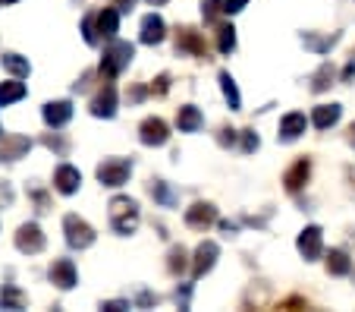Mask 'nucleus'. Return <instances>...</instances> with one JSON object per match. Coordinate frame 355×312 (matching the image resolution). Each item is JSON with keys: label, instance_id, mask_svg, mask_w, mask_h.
<instances>
[{"label": "nucleus", "instance_id": "1", "mask_svg": "<svg viewBox=\"0 0 355 312\" xmlns=\"http://www.w3.org/2000/svg\"><path fill=\"white\" fill-rule=\"evenodd\" d=\"M132 57H135V44H129V41H110L107 48H104V57H101V67H98L101 79L114 82L132 63Z\"/></svg>", "mask_w": 355, "mask_h": 312}, {"label": "nucleus", "instance_id": "2", "mask_svg": "<svg viewBox=\"0 0 355 312\" xmlns=\"http://www.w3.org/2000/svg\"><path fill=\"white\" fill-rule=\"evenodd\" d=\"M110 227L120 237H129L139 227V202L129 196H114L110 199Z\"/></svg>", "mask_w": 355, "mask_h": 312}, {"label": "nucleus", "instance_id": "3", "mask_svg": "<svg viewBox=\"0 0 355 312\" xmlns=\"http://www.w3.org/2000/svg\"><path fill=\"white\" fill-rule=\"evenodd\" d=\"M98 180H101V186H123L129 180V174H132V161L129 158H104V161L98 164Z\"/></svg>", "mask_w": 355, "mask_h": 312}, {"label": "nucleus", "instance_id": "4", "mask_svg": "<svg viewBox=\"0 0 355 312\" xmlns=\"http://www.w3.org/2000/svg\"><path fill=\"white\" fill-rule=\"evenodd\" d=\"M63 233H67V243L73 246V249H88V246L94 243L92 224H88L85 217H79V215H67V217H63Z\"/></svg>", "mask_w": 355, "mask_h": 312}, {"label": "nucleus", "instance_id": "5", "mask_svg": "<svg viewBox=\"0 0 355 312\" xmlns=\"http://www.w3.org/2000/svg\"><path fill=\"white\" fill-rule=\"evenodd\" d=\"M176 51H180V54H192V57H198V60H211L208 44H205L201 32L198 28H189V26L176 28Z\"/></svg>", "mask_w": 355, "mask_h": 312}, {"label": "nucleus", "instance_id": "6", "mask_svg": "<svg viewBox=\"0 0 355 312\" xmlns=\"http://www.w3.org/2000/svg\"><path fill=\"white\" fill-rule=\"evenodd\" d=\"M295 246H299V252H302V258L305 262H318L321 258V252H324V231L321 227H305V231L299 233V240H295Z\"/></svg>", "mask_w": 355, "mask_h": 312}, {"label": "nucleus", "instance_id": "7", "mask_svg": "<svg viewBox=\"0 0 355 312\" xmlns=\"http://www.w3.org/2000/svg\"><path fill=\"white\" fill-rule=\"evenodd\" d=\"M16 249H19L22 256H38V252L44 249V233H41V227L35 224V221H28V224H22L19 231H16Z\"/></svg>", "mask_w": 355, "mask_h": 312}, {"label": "nucleus", "instance_id": "8", "mask_svg": "<svg viewBox=\"0 0 355 312\" xmlns=\"http://www.w3.org/2000/svg\"><path fill=\"white\" fill-rule=\"evenodd\" d=\"M139 139H141V145L157 149V145H164L170 139V126L161 120V117H145L139 126Z\"/></svg>", "mask_w": 355, "mask_h": 312}, {"label": "nucleus", "instance_id": "9", "mask_svg": "<svg viewBox=\"0 0 355 312\" xmlns=\"http://www.w3.org/2000/svg\"><path fill=\"white\" fill-rule=\"evenodd\" d=\"M47 278H51V284L54 287H60V290H73L76 287V265H73V258H54L51 262V268H47Z\"/></svg>", "mask_w": 355, "mask_h": 312}, {"label": "nucleus", "instance_id": "10", "mask_svg": "<svg viewBox=\"0 0 355 312\" xmlns=\"http://www.w3.org/2000/svg\"><path fill=\"white\" fill-rule=\"evenodd\" d=\"M217 256H220V246L214 240H205V243L195 249V258H192V278H205V274L214 268Z\"/></svg>", "mask_w": 355, "mask_h": 312}, {"label": "nucleus", "instance_id": "11", "mask_svg": "<svg viewBox=\"0 0 355 312\" xmlns=\"http://www.w3.org/2000/svg\"><path fill=\"white\" fill-rule=\"evenodd\" d=\"M114 114H116V88H114V82H104L101 92L92 98V117H104V120H110Z\"/></svg>", "mask_w": 355, "mask_h": 312}, {"label": "nucleus", "instance_id": "12", "mask_svg": "<svg viewBox=\"0 0 355 312\" xmlns=\"http://www.w3.org/2000/svg\"><path fill=\"white\" fill-rule=\"evenodd\" d=\"M214 221H217V208L211 202H195L192 208L186 211V224L192 227V231H208Z\"/></svg>", "mask_w": 355, "mask_h": 312}, {"label": "nucleus", "instance_id": "13", "mask_svg": "<svg viewBox=\"0 0 355 312\" xmlns=\"http://www.w3.org/2000/svg\"><path fill=\"white\" fill-rule=\"evenodd\" d=\"M41 117H44V123L51 129L67 126V123L73 120V101H47L44 110H41Z\"/></svg>", "mask_w": 355, "mask_h": 312}, {"label": "nucleus", "instance_id": "14", "mask_svg": "<svg viewBox=\"0 0 355 312\" xmlns=\"http://www.w3.org/2000/svg\"><path fill=\"white\" fill-rule=\"evenodd\" d=\"M309 176H311V161L309 158H299V161L283 174V186H286V192H299L302 186L309 183Z\"/></svg>", "mask_w": 355, "mask_h": 312}, {"label": "nucleus", "instance_id": "15", "mask_svg": "<svg viewBox=\"0 0 355 312\" xmlns=\"http://www.w3.org/2000/svg\"><path fill=\"white\" fill-rule=\"evenodd\" d=\"M82 186V174L73 167V164H60L54 174V190L63 192V196H73L76 190Z\"/></svg>", "mask_w": 355, "mask_h": 312}, {"label": "nucleus", "instance_id": "16", "mask_svg": "<svg viewBox=\"0 0 355 312\" xmlns=\"http://www.w3.org/2000/svg\"><path fill=\"white\" fill-rule=\"evenodd\" d=\"M94 32H98V38L114 41L116 32H120V13L110 10V7H104L101 13H94Z\"/></svg>", "mask_w": 355, "mask_h": 312}, {"label": "nucleus", "instance_id": "17", "mask_svg": "<svg viewBox=\"0 0 355 312\" xmlns=\"http://www.w3.org/2000/svg\"><path fill=\"white\" fill-rule=\"evenodd\" d=\"M164 35H167V22L161 19L157 13H148L145 19H141V44H161Z\"/></svg>", "mask_w": 355, "mask_h": 312}, {"label": "nucleus", "instance_id": "18", "mask_svg": "<svg viewBox=\"0 0 355 312\" xmlns=\"http://www.w3.org/2000/svg\"><path fill=\"white\" fill-rule=\"evenodd\" d=\"M28 149H32V139L3 136V142H0V161H19V158L28 155Z\"/></svg>", "mask_w": 355, "mask_h": 312}, {"label": "nucleus", "instance_id": "19", "mask_svg": "<svg viewBox=\"0 0 355 312\" xmlns=\"http://www.w3.org/2000/svg\"><path fill=\"white\" fill-rule=\"evenodd\" d=\"M305 126H309L305 114H286L280 120V133H277V139H280V142H295V139L305 133Z\"/></svg>", "mask_w": 355, "mask_h": 312}, {"label": "nucleus", "instance_id": "20", "mask_svg": "<svg viewBox=\"0 0 355 312\" xmlns=\"http://www.w3.org/2000/svg\"><path fill=\"white\" fill-rule=\"evenodd\" d=\"M176 126H180V133H198L205 126V117H201V110L195 104H182L176 110Z\"/></svg>", "mask_w": 355, "mask_h": 312}, {"label": "nucleus", "instance_id": "21", "mask_svg": "<svg viewBox=\"0 0 355 312\" xmlns=\"http://www.w3.org/2000/svg\"><path fill=\"white\" fill-rule=\"evenodd\" d=\"M148 192H151V199H155L157 205H164V208H173V205L180 202V192H176L170 183H164V180H151V183H148Z\"/></svg>", "mask_w": 355, "mask_h": 312}, {"label": "nucleus", "instance_id": "22", "mask_svg": "<svg viewBox=\"0 0 355 312\" xmlns=\"http://www.w3.org/2000/svg\"><path fill=\"white\" fill-rule=\"evenodd\" d=\"M352 272V258L346 256V249H330L327 252V274L334 278H346Z\"/></svg>", "mask_w": 355, "mask_h": 312}, {"label": "nucleus", "instance_id": "23", "mask_svg": "<svg viewBox=\"0 0 355 312\" xmlns=\"http://www.w3.org/2000/svg\"><path fill=\"white\" fill-rule=\"evenodd\" d=\"M340 114H343L340 104H318L315 114H311V123H315L318 129H330L336 120H340Z\"/></svg>", "mask_w": 355, "mask_h": 312}, {"label": "nucleus", "instance_id": "24", "mask_svg": "<svg viewBox=\"0 0 355 312\" xmlns=\"http://www.w3.org/2000/svg\"><path fill=\"white\" fill-rule=\"evenodd\" d=\"M26 98V85L19 79H10V82H0V108H7L13 101H22Z\"/></svg>", "mask_w": 355, "mask_h": 312}, {"label": "nucleus", "instance_id": "25", "mask_svg": "<svg viewBox=\"0 0 355 312\" xmlns=\"http://www.w3.org/2000/svg\"><path fill=\"white\" fill-rule=\"evenodd\" d=\"M334 79H336L334 63H321V67H318V73L311 76V92H318V95H321V92H327V88L334 85Z\"/></svg>", "mask_w": 355, "mask_h": 312}, {"label": "nucleus", "instance_id": "26", "mask_svg": "<svg viewBox=\"0 0 355 312\" xmlns=\"http://www.w3.org/2000/svg\"><path fill=\"white\" fill-rule=\"evenodd\" d=\"M26 293L19 287H0V309H26Z\"/></svg>", "mask_w": 355, "mask_h": 312}, {"label": "nucleus", "instance_id": "27", "mask_svg": "<svg viewBox=\"0 0 355 312\" xmlns=\"http://www.w3.org/2000/svg\"><path fill=\"white\" fill-rule=\"evenodd\" d=\"M0 63H3V69H7V73H13L16 79H26V76L32 73L28 60H26V57H19V54H3V57H0Z\"/></svg>", "mask_w": 355, "mask_h": 312}, {"label": "nucleus", "instance_id": "28", "mask_svg": "<svg viewBox=\"0 0 355 312\" xmlns=\"http://www.w3.org/2000/svg\"><path fill=\"white\" fill-rule=\"evenodd\" d=\"M336 41H340V35H330V38H318L315 32H305V35H302V44H305V48H311L315 54H327Z\"/></svg>", "mask_w": 355, "mask_h": 312}, {"label": "nucleus", "instance_id": "29", "mask_svg": "<svg viewBox=\"0 0 355 312\" xmlns=\"http://www.w3.org/2000/svg\"><path fill=\"white\" fill-rule=\"evenodd\" d=\"M220 88H223V98L230 101V110H239V104H242V98H239V88H236V79L223 69L220 73Z\"/></svg>", "mask_w": 355, "mask_h": 312}, {"label": "nucleus", "instance_id": "30", "mask_svg": "<svg viewBox=\"0 0 355 312\" xmlns=\"http://www.w3.org/2000/svg\"><path fill=\"white\" fill-rule=\"evenodd\" d=\"M233 48H236V28L227 26V22H220V26H217V51H220V54H230Z\"/></svg>", "mask_w": 355, "mask_h": 312}, {"label": "nucleus", "instance_id": "31", "mask_svg": "<svg viewBox=\"0 0 355 312\" xmlns=\"http://www.w3.org/2000/svg\"><path fill=\"white\" fill-rule=\"evenodd\" d=\"M186 265H189V252L182 249V246H173L167 256V272L170 274H182L186 272Z\"/></svg>", "mask_w": 355, "mask_h": 312}, {"label": "nucleus", "instance_id": "32", "mask_svg": "<svg viewBox=\"0 0 355 312\" xmlns=\"http://www.w3.org/2000/svg\"><path fill=\"white\" fill-rule=\"evenodd\" d=\"M220 13H223V0H201V19L208 26H214Z\"/></svg>", "mask_w": 355, "mask_h": 312}, {"label": "nucleus", "instance_id": "33", "mask_svg": "<svg viewBox=\"0 0 355 312\" xmlns=\"http://www.w3.org/2000/svg\"><path fill=\"white\" fill-rule=\"evenodd\" d=\"M28 196H32V202H35V211H38V215H44V211H51V196H47L44 190H41V186H28Z\"/></svg>", "mask_w": 355, "mask_h": 312}, {"label": "nucleus", "instance_id": "34", "mask_svg": "<svg viewBox=\"0 0 355 312\" xmlns=\"http://www.w3.org/2000/svg\"><path fill=\"white\" fill-rule=\"evenodd\" d=\"M41 142H44L51 151H57V155H60V158L69 151V142L60 136V133H54V136H51V133H44V136H41Z\"/></svg>", "mask_w": 355, "mask_h": 312}, {"label": "nucleus", "instance_id": "35", "mask_svg": "<svg viewBox=\"0 0 355 312\" xmlns=\"http://www.w3.org/2000/svg\"><path fill=\"white\" fill-rule=\"evenodd\" d=\"M82 38L88 41V44H98V32H94V13H88L85 19H82Z\"/></svg>", "mask_w": 355, "mask_h": 312}, {"label": "nucleus", "instance_id": "36", "mask_svg": "<svg viewBox=\"0 0 355 312\" xmlns=\"http://www.w3.org/2000/svg\"><path fill=\"white\" fill-rule=\"evenodd\" d=\"M258 133L255 129H242V151H245V155H252V151H258Z\"/></svg>", "mask_w": 355, "mask_h": 312}, {"label": "nucleus", "instance_id": "37", "mask_svg": "<svg viewBox=\"0 0 355 312\" xmlns=\"http://www.w3.org/2000/svg\"><path fill=\"white\" fill-rule=\"evenodd\" d=\"M167 92H170V76H167V73H161L155 82H151V95L164 98V95H167Z\"/></svg>", "mask_w": 355, "mask_h": 312}, {"label": "nucleus", "instance_id": "38", "mask_svg": "<svg viewBox=\"0 0 355 312\" xmlns=\"http://www.w3.org/2000/svg\"><path fill=\"white\" fill-rule=\"evenodd\" d=\"M13 186H10V180H0V208H10L13 205Z\"/></svg>", "mask_w": 355, "mask_h": 312}, {"label": "nucleus", "instance_id": "39", "mask_svg": "<svg viewBox=\"0 0 355 312\" xmlns=\"http://www.w3.org/2000/svg\"><path fill=\"white\" fill-rule=\"evenodd\" d=\"M217 142H220L223 149H230V145L236 142V129L233 126H220V136H217Z\"/></svg>", "mask_w": 355, "mask_h": 312}, {"label": "nucleus", "instance_id": "40", "mask_svg": "<svg viewBox=\"0 0 355 312\" xmlns=\"http://www.w3.org/2000/svg\"><path fill=\"white\" fill-rule=\"evenodd\" d=\"M189 297H192V284H182L180 290H176V306H180V309H189Z\"/></svg>", "mask_w": 355, "mask_h": 312}, {"label": "nucleus", "instance_id": "41", "mask_svg": "<svg viewBox=\"0 0 355 312\" xmlns=\"http://www.w3.org/2000/svg\"><path fill=\"white\" fill-rule=\"evenodd\" d=\"M148 95V88L145 85H132V88H129V92H126V98H129V101H141V98H145Z\"/></svg>", "mask_w": 355, "mask_h": 312}, {"label": "nucleus", "instance_id": "42", "mask_svg": "<svg viewBox=\"0 0 355 312\" xmlns=\"http://www.w3.org/2000/svg\"><path fill=\"white\" fill-rule=\"evenodd\" d=\"M248 0H223V13H239Z\"/></svg>", "mask_w": 355, "mask_h": 312}, {"label": "nucleus", "instance_id": "43", "mask_svg": "<svg viewBox=\"0 0 355 312\" xmlns=\"http://www.w3.org/2000/svg\"><path fill=\"white\" fill-rule=\"evenodd\" d=\"M355 79V51L349 54V63H346V69H343V82H352Z\"/></svg>", "mask_w": 355, "mask_h": 312}, {"label": "nucleus", "instance_id": "44", "mask_svg": "<svg viewBox=\"0 0 355 312\" xmlns=\"http://www.w3.org/2000/svg\"><path fill=\"white\" fill-rule=\"evenodd\" d=\"M101 309H107V312H120V309H129L126 299H110V303H104Z\"/></svg>", "mask_w": 355, "mask_h": 312}, {"label": "nucleus", "instance_id": "45", "mask_svg": "<svg viewBox=\"0 0 355 312\" xmlns=\"http://www.w3.org/2000/svg\"><path fill=\"white\" fill-rule=\"evenodd\" d=\"M293 306H302V309H305L309 303H305L302 297H289V299H283V303H280V309H293Z\"/></svg>", "mask_w": 355, "mask_h": 312}, {"label": "nucleus", "instance_id": "46", "mask_svg": "<svg viewBox=\"0 0 355 312\" xmlns=\"http://www.w3.org/2000/svg\"><path fill=\"white\" fill-rule=\"evenodd\" d=\"M151 303H157V293H139V306H151Z\"/></svg>", "mask_w": 355, "mask_h": 312}, {"label": "nucleus", "instance_id": "47", "mask_svg": "<svg viewBox=\"0 0 355 312\" xmlns=\"http://www.w3.org/2000/svg\"><path fill=\"white\" fill-rule=\"evenodd\" d=\"M116 7H120V13H132L135 0H116Z\"/></svg>", "mask_w": 355, "mask_h": 312}, {"label": "nucleus", "instance_id": "48", "mask_svg": "<svg viewBox=\"0 0 355 312\" xmlns=\"http://www.w3.org/2000/svg\"><path fill=\"white\" fill-rule=\"evenodd\" d=\"M346 142L355 149V123H349V129H346Z\"/></svg>", "mask_w": 355, "mask_h": 312}, {"label": "nucleus", "instance_id": "49", "mask_svg": "<svg viewBox=\"0 0 355 312\" xmlns=\"http://www.w3.org/2000/svg\"><path fill=\"white\" fill-rule=\"evenodd\" d=\"M220 231L230 237V233H236V224H233V221H220Z\"/></svg>", "mask_w": 355, "mask_h": 312}, {"label": "nucleus", "instance_id": "50", "mask_svg": "<svg viewBox=\"0 0 355 312\" xmlns=\"http://www.w3.org/2000/svg\"><path fill=\"white\" fill-rule=\"evenodd\" d=\"M148 3H151V7H164V3H167V0H148Z\"/></svg>", "mask_w": 355, "mask_h": 312}, {"label": "nucleus", "instance_id": "51", "mask_svg": "<svg viewBox=\"0 0 355 312\" xmlns=\"http://www.w3.org/2000/svg\"><path fill=\"white\" fill-rule=\"evenodd\" d=\"M3 3H16V0H0V7H3Z\"/></svg>", "mask_w": 355, "mask_h": 312}]
</instances>
